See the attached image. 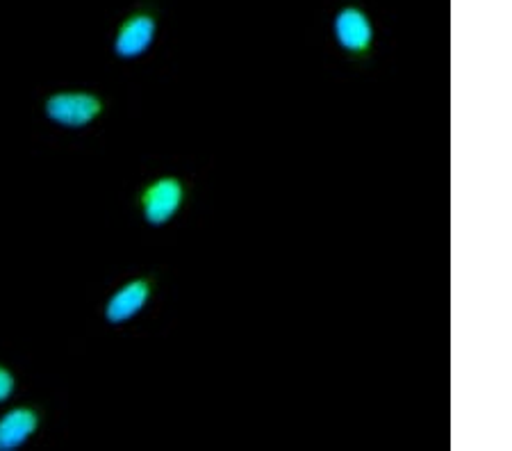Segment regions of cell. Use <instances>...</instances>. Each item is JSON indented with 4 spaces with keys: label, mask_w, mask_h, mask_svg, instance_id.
Returning a JSON list of instances; mask_svg holds the SVG:
<instances>
[{
    "label": "cell",
    "mask_w": 512,
    "mask_h": 451,
    "mask_svg": "<svg viewBox=\"0 0 512 451\" xmlns=\"http://www.w3.org/2000/svg\"><path fill=\"white\" fill-rule=\"evenodd\" d=\"M328 35L333 46L355 69H369L378 51V28L371 12L358 0H346L330 14Z\"/></svg>",
    "instance_id": "1"
},
{
    "label": "cell",
    "mask_w": 512,
    "mask_h": 451,
    "mask_svg": "<svg viewBox=\"0 0 512 451\" xmlns=\"http://www.w3.org/2000/svg\"><path fill=\"white\" fill-rule=\"evenodd\" d=\"M189 201V185L178 176H158L139 190L137 203L151 228L169 226Z\"/></svg>",
    "instance_id": "2"
},
{
    "label": "cell",
    "mask_w": 512,
    "mask_h": 451,
    "mask_svg": "<svg viewBox=\"0 0 512 451\" xmlns=\"http://www.w3.org/2000/svg\"><path fill=\"white\" fill-rule=\"evenodd\" d=\"M160 32L158 10L151 5H142L132 10L126 19L119 23L114 35V55L121 60H139L151 51Z\"/></svg>",
    "instance_id": "3"
},
{
    "label": "cell",
    "mask_w": 512,
    "mask_h": 451,
    "mask_svg": "<svg viewBox=\"0 0 512 451\" xmlns=\"http://www.w3.org/2000/svg\"><path fill=\"white\" fill-rule=\"evenodd\" d=\"M103 112V101L87 92H62L46 101L48 119L64 128H85Z\"/></svg>",
    "instance_id": "4"
},
{
    "label": "cell",
    "mask_w": 512,
    "mask_h": 451,
    "mask_svg": "<svg viewBox=\"0 0 512 451\" xmlns=\"http://www.w3.org/2000/svg\"><path fill=\"white\" fill-rule=\"evenodd\" d=\"M155 292L153 276H137L132 281L123 283L117 292L112 294L105 303V319L107 324L121 326L139 317L146 310Z\"/></svg>",
    "instance_id": "5"
},
{
    "label": "cell",
    "mask_w": 512,
    "mask_h": 451,
    "mask_svg": "<svg viewBox=\"0 0 512 451\" xmlns=\"http://www.w3.org/2000/svg\"><path fill=\"white\" fill-rule=\"evenodd\" d=\"M39 417L32 408H14L0 417V451H14L35 436Z\"/></svg>",
    "instance_id": "6"
},
{
    "label": "cell",
    "mask_w": 512,
    "mask_h": 451,
    "mask_svg": "<svg viewBox=\"0 0 512 451\" xmlns=\"http://www.w3.org/2000/svg\"><path fill=\"white\" fill-rule=\"evenodd\" d=\"M14 388H16V381H14L12 372H10V369L0 367V404H3V401H7V399L12 397Z\"/></svg>",
    "instance_id": "7"
}]
</instances>
